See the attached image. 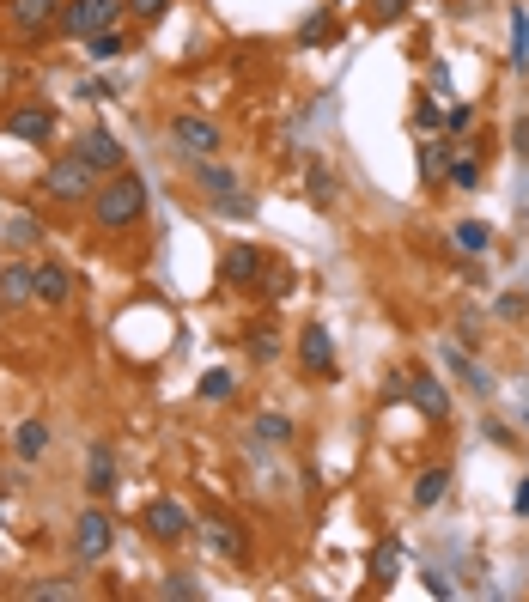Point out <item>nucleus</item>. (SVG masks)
Masks as SVG:
<instances>
[{
	"mask_svg": "<svg viewBox=\"0 0 529 602\" xmlns=\"http://www.w3.org/2000/svg\"><path fill=\"white\" fill-rule=\"evenodd\" d=\"M37 238H43V225H37L31 213H13V219H7V244H13V250H37Z\"/></svg>",
	"mask_w": 529,
	"mask_h": 602,
	"instance_id": "obj_23",
	"label": "nucleus"
},
{
	"mask_svg": "<svg viewBox=\"0 0 529 602\" xmlns=\"http://www.w3.org/2000/svg\"><path fill=\"white\" fill-rule=\"evenodd\" d=\"M414 402H420L432 420H444V414H450V396H444V384H438V378H414Z\"/></svg>",
	"mask_w": 529,
	"mask_h": 602,
	"instance_id": "obj_22",
	"label": "nucleus"
},
{
	"mask_svg": "<svg viewBox=\"0 0 529 602\" xmlns=\"http://www.w3.org/2000/svg\"><path fill=\"white\" fill-rule=\"evenodd\" d=\"M171 140H177V153H189V159H213L219 153V128L207 116H177L171 122Z\"/></svg>",
	"mask_w": 529,
	"mask_h": 602,
	"instance_id": "obj_5",
	"label": "nucleus"
},
{
	"mask_svg": "<svg viewBox=\"0 0 529 602\" xmlns=\"http://www.w3.org/2000/svg\"><path fill=\"white\" fill-rule=\"evenodd\" d=\"M511 505H517V511H529V481L517 487V499H511Z\"/></svg>",
	"mask_w": 529,
	"mask_h": 602,
	"instance_id": "obj_42",
	"label": "nucleus"
},
{
	"mask_svg": "<svg viewBox=\"0 0 529 602\" xmlns=\"http://www.w3.org/2000/svg\"><path fill=\"white\" fill-rule=\"evenodd\" d=\"M335 189H341V177H335L329 165H311V201H317V207H329V201H335Z\"/></svg>",
	"mask_w": 529,
	"mask_h": 602,
	"instance_id": "obj_25",
	"label": "nucleus"
},
{
	"mask_svg": "<svg viewBox=\"0 0 529 602\" xmlns=\"http://www.w3.org/2000/svg\"><path fill=\"white\" fill-rule=\"evenodd\" d=\"M371 572L390 584V578H396V548H384V554H377V560H371Z\"/></svg>",
	"mask_w": 529,
	"mask_h": 602,
	"instance_id": "obj_39",
	"label": "nucleus"
},
{
	"mask_svg": "<svg viewBox=\"0 0 529 602\" xmlns=\"http://www.w3.org/2000/svg\"><path fill=\"white\" fill-rule=\"evenodd\" d=\"M414 122H420V128H438V122H444V110H438L432 98H420V104H414Z\"/></svg>",
	"mask_w": 529,
	"mask_h": 602,
	"instance_id": "obj_37",
	"label": "nucleus"
},
{
	"mask_svg": "<svg viewBox=\"0 0 529 602\" xmlns=\"http://www.w3.org/2000/svg\"><path fill=\"white\" fill-rule=\"evenodd\" d=\"M298 365H305L311 378H335V335L323 323H311L305 335H298Z\"/></svg>",
	"mask_w": 529,
	"mask_h": 602,
	"instance_id": "obj_7",
	"label": "nucleus"
},
{
	"mask_svg": "<svg viewBox=\"0 0 529 602\" xmlns=\"http://www.w3.org/2000/svg\"><path fill=\"white\" fill-rule=\"evenodd\" d=\"M122 481H116V457H110V444H92L86 450V493L92 499H110Z\"/></svg>",
	"mask_w": 529,
	"mask_h": 602,
	"instance_id": "obj_12",
	"label": "nucleus"
},
{
	"mask_svg": "<svg viewBox=\"0 0 529 602\" xmlns=\"http://www.w3.org/2000/svg\"><path fill=\"white\" fill-rule=\"evenodd\" d=\"M0 311H7V305H0Z\"/></svg>",
	"mask_w": 529,
	"mask_h": 602,
	"instance_id": "obj_44",
	"label": "nucleus"
},
{
	"mask_svg": "<svg viewBox=\"0 0 529 602\" xmlns=\"http://www.w3.org/2000/svg\"><path fill=\"white\" fill-rule=\"evenodd\" d=\"M0 86H7V61H0Z\"/></svg>",
	"mask_w": 529,
	"mask_h": 602,
	"instance_id": "obj_43",
	"label": "nucleus"
},
{
	"mask_svg": "<svg viewBox=\"0 0 529 602\" xmlns=\"http://www.w3.org/2000/svg\"><path fill=\"white\" fill-rule=\"evenodd\" d=\"M511 146H517V153L529 159V116H517V122H511Z\"/></svg>",
	"mask_w": 529,
	"mask_h": 602,
	"instance_id": "obj_40",
	"label": "nucleus"
},
{
	"mask_svg": "<svg viewBox=\"0 0 529 602\" xmlns=\"http://www.w3.org/2000/svg\"><path fill=\"white\" fill-rule=\"evenodd\" d=\"M13 450H19L25 463H37L43 450H49V426H43V420H25V426L13 432Z\"/></svg>",
	"mask_w": 529,
	"mask_h": 602,
	"instance_id": "obj_19",
	"label": "nucleus"
},
{
	"mask_svg": "<svg viewBox=\"0 0 529 602\" xmlns=\"http://www.w3.org/2000/svg\"><path fill=\"white\" fill-rule=\"evenodd\" d=\"M201 536H207V548L225 554V560H238V554H244V530H232V523H207Z\"/></svg>",
	"mask_w": 529,
	"mask_h": 602,
	"instance_id": "obj_21",
	"label": "nucleus"
},
{
	"mask_svg": "<svg viewBox=\"0 0 529 602\" xmlns=\"http://www.w3.org/2000/svg\"><path fill=\"white\" fill-rule=\"evenodd\" d=\"M80 98H92V104H104V98H116V86H110V80H80Z\"/></svg>",
	"mask_w": 529,
	"mask_h": 602,
	"instance_id": "obj_36",
	"label": "nucleus"
},
{
	"mask_svg": "<svg viewBox=\"0 0 529 602\" xmlns=\"http://www.w3.org/2000/svg\"><path fill=\"white\" fill-rule=\"evenodd\" d=\"M201 396H207V402H225V396H232V371H207V378H201Z\"/></svg>",
	"mask_w": 529,
	"mask_h": 602,
	"instance_id": "obj_30",
	"label": "nucleus"
},
{
	"mask_svg": "<svg viewBox=\"0 0 529 602\" xmlns=\"http://www.w3.org/2000/svg\"><path fill=\"white\" fill-rule=\"evenodd\" d=\"M408 7H414V0H371L365 13H371V25H402V19H408Z\"/></svg>",
	"mask_w": 529,
	"mask_h": 602,
	"instance_id": "obj_26",
	"label": "nucleus"
},
{
	"mask_svg": "<svg viewBox=\"0 0 529 602\" xmlns=\"http://www.w3.org/2000/svg\"><path fill=\"white\" fill-rule=\"evenodd\" d=\"M86 49H92V61H116V55H122V31L110 25V31H98V37H86Z\"/></svg>",
	"mask_w": 529,
	"mask_h": 602,
	"instance_id": "obj_28",
	"label": "nucleus"
},
{
	"mask_svg": "<svg viewBox=\"0 0 529 602\" xmlns=\"http://www.w3.org/2000/svg\"><path fill=\"white\" fill-rule=\"evenodd\" d=\"M43 195H49V201H86V195H98V165H86L80 153L49 159V171H43Z\"/></svg>",
	"mask_w": 529,
	"mask_h": 602,
	"instance_id": "obj_2",
	"label": "nucleus"
},
{
	"mask_svg": "<svg viewBox=\"0 0 529 602\" xmlns=\"http://www.w3.org/2000/svg\"><path fill=\"white\" fill-rule=\"evenodd\" d=\"M86 165H98V177H116L122 171V140L110 134V128H92V134H80V146H73Z\"/></svg>",
	"mask_w": 529,
	"mask_h": 602,
	"instance_id": "obj_8",
	"label": "nucleus"
},
{
	"mask_svg": "<svg viewBox=\"0 0 529 602\" xmlns=\"http://www.w3.org/2000/svg\"><path fill=\"white\" fill-rule=\"evenodd\" d=\"M444 365L457 371V378H463V384H469L475 396H493V378H487V365H475V359H469L463 347H444Z\"/></svg>",
	"mask_w": 529,
	"mask_h": 602,
	"instance_id": "obj_16",
	"label": "nucleus"
},
{
	"mask_svg": "<svg viewBox=\"0 0 529 602\" xmlns=\"http://www.w3.org/2000/svg\"><path fill=\"white\" fill-rule=\"evenodd\" d=\"M250 353H256V359H274V329H256V335H250Z\"/></svg>",
	"mask_w": 529,
	"mask_h": 602,
	"instance_id": "obj_38",
	"label": "nucleus"
},
{
	"mask_svg": "<svg viewBox=\"0 0 529 602\" xmlns=\"http://www.w3.org/2000/svg\"><path fill=\"white\" fill-rule=\"evenodd\" d=\"M49 134H55V110H49V104H25V110H13V116H7V140L43 146Z\"/></svg>",
	"mask_w": 529,
	"mask_h": 602,
	"instance_id": "obj_9",
	"label": "nucleus"
},
{
	"mask_svg": "<svg viewBox=\"0 0 529 602\" xmlns=\"http://www.w3.org/2000/svg\"><path fill=\"white\" fill-rule=\"evenodd\" d=\"M128 13H134L140 25H153V19H165V13H171V0H128Z\"/></svg>",
	"mask_w": 529,
	"mask_h": 602,
	"instance_id": "obj_32",
	"label": "nucleus"
},
{
	"mask_svg": "<svg viewBox=\"0 0 529 602\" xmlns=\"http://www.w3.org/2000/svg\"><path fill=\"white\" fill-rule=\"evenodd\" d=\"M116 19H122V0H67V7H61V31H67L73 43L110 31Z\"/></svg>",
	"mask_w": 529,
	"mask_h": 602,
	"instance_id": "obj_3",
	"label": "nucleus"
},
{
	"mask_svg": "<svg viewBox=\"0 0 529 602\" xmlns=\"http://www.w3.org/2000/svg\"><path fill=\"white\" fill-rule=\"evenodd\" d=\"M159 590H165V596H201V584H195L189 572H171V578H165Z\"/></svg>",
	"mask_w": 529,
	"mask_h": 602,
	"instance_id": "obj_34",
	"label": "nucleus"
},
{
	"mask_svg": "<svg viewBox=\"0 0 529 602\" xmlns=\"http://www.w3.org/2000/svg\"><path fill=\"white\" fill-rule=\"evenodd\" d=\"M457 250H463V256H487V250H493V225L463 219V225H457Z\"/></svg>",
	"mask_w": 529,
	"mask_h": 602,
	"instance_id": "obj_20",
	"label": "nucleus"
},
{
	"mask_svg": "<svg viewBox=\"0 0 529 602\" xmlns=\"http://www.w3.org/2000/svg\"><path fill=\"white\" fill-rule=\"evenodd\" d=\"M219 274L232 280V286H256V280H262V250H256V244H238V250H225Z\"/></svg>",
	"mask_w": 529,
	"mask_h": 602,
	"instance_id": "obj_14",
	"label": "nucleus"
},
{
	"mask_svg": "<svg viewBox=\"0 0 529 602\" xmlns=\"http://www.w3.org/2000/svg\"><path fill=\"white\" fill-rule=\"evenodd\" d=\"M140 523H146V536H153V542H183L189 536V511L177 499H153L140 511Z\"/></svg>",
	"mask_w": 529,
	"mask_h": 602,
	"instance_id": "obj_6",
	"label": "nucleus"
},
{
	"mask_svg": "<svg viewBox=\"0 0 529 602\" xmlns=\"http://www.w3.org/2000/svg\"><path fill=\"white\" fill-rule=\"evenodd\" d=\"M262 292L268 298H286L292 292V268H262Z\"/></svg>",
	"mask_w": 529,
	"mask_h": 602,
	"instance_id": "obj_31",
	"label": "nucleus"
},
{
	"mask_svg": "<svg viewBox=\"0 0 529 602\" xmlns=\"http://www.w3.org/2000/svg\"><path fill=\"white\" fill-rule=\"evenodd\" d=\"M61 19V0H13V25L19 31H49Z\"/></svg>",
	"mask_w": 529,
	"mask_h": 602,
	"instance_id": "obj_15",
	"label": "nucleus"
},
{
	"mask_svg": "<svg viewBox=\"0 0 529 602\" xmlns=\"http://www.w3.org/2000/svg\"><path fill=\"white\" fill-rule=\"evenodd\" d=\"M189 183H195V189H201L207 201H225V195H232V189H238V177H232V171H225L219 159H189Z\"/></svg>",
	"mask_w": 529,
	"mask_h": 602,
	"instance_id": "obj_11",
	"label": "nucleus"
},
{
	"mask_svg": "<svg viewBox=\"0 0 529 602\" xmlns=\"http://www.w3.org/2000/svg\"><path fill=\"white\" fill-rule=\"evenodd\" d=\"M140 213H146V183L134 171H116L110 183H98L92 219L104 225V232H128V225H140Z\"/></svg>",
	"mask_w": 529,
	"mask_h": 602,
	"instance_id": "obj_1",
	"label": "nucleus"
},
{
	"mask_svg": "<svg viewBox=\"0 0 529 602\" xmlns=\"http://www.w3.org/2000/svg\"><path fill=\"white\" fill-rule=\"evenodd\" d=\"M444 493H450V469H426V475L414 481V505H420V511L444 505Z\"/></svg>",
	"mask_w": 529,
	"mask_h": 602,
	"instance_id": "obj_18",
	"label": "nucleus"
},
{
	"mask_svg": "<svg viewBox=\"0 0 529 602\" xmlns=\"http://www.w3.org/2000/svg\"><path fill=\"white\" fill-rule=\"evenodd\" d=\"M475 183H481V165H469V159L450 165V189H475Z\"/></svg>",
	"mask_w": 529,
	"mask_h": 602,
	"instance_id": "obj_33",
	"label": "nucleus"
},
{
	"mask_svg": "<svg viewBox=\"0 0 529 602\" xmlns=\"http://www.w3.org/2000/svg\"><path fill=\"white\" fill-rule=\"evenodd\" d=\"M444 122H450V128H457V134H463V128H469V122H475V110H469V104H457V110H450V116H444Z\"/></svg>",
	"mask_w": 529,
	"mask_h": 602,
	"instance_id": "obj_41",
	"label": "nucleus"
},
{
	"mask_svg": "<svg viewBox=\"0 0 529 602\" xmlns=\"http://www.w3.org/2000/svg\"><path fill=\"white\" fill-rule=\"evenodd\" d=\"M110 548H116V523H110L104 511H92V505H86V511H80V523H73V554H80L86 566H98Z\"/></svg>",
	"mask_w": 529,
	"mask_h": 602,
	"instance_id": "obj_4",
	"label": "nucleus"
},
{
	"mask_svg": "<svg viewBox=\"0 0 529 602\" xmlns=\"http://www.w3.org/2000/svg\"><path fill=\"white\" fill-rule=\"evenodd\" d=\"M0 305H37L31 262H7V268H0Z\"/></svg>",
	"mask_w": 529,
	"mask_h": 602,
	"instance_id": "obj_13",
	"label": "nucleus"
},
{
	"mask_svg": "<svg viewBox=\"0 0 529 602\" xmlns=\"http://www.w3.org/2000/svg\"><path fill=\"white\" fill-rule=\"evenodd\" d=\"M511 61L529 67V13L523 7H511Z\"/></svg>",
	"mask_w": 529,
	"mask_h": 602,
	"instance_id": "obj_24",
	"label": "nucleus"
},
{
	"mask_svg": "<svg viewBox=\"0 0 529 602\" xmlns=\"http://www.w3.org/2000/svg\"><path fill=\"white\" fill-rule=\"evenodd\" d=\"M420 171H426V177H444V171H450V146H444V140H426V146H420Z\"/></svg>",
	"mask_w": 529,
	"mask_h": 602,
	"instance_id": "obj_27",
	"label": "nucleus"
},
{
	"mask_svg": "<svg viewBox=\"0 0 529 602\" xmlns=\"http://www.w3.org/2000/svg\"><path fill=\"white\" fill-rule=\"evenodd\" d=\"M31 280H37V305H67L73 298V274L61 262H31Z\"/></svg>",
	"mask_w": 529,
	"mask_h": 602,
	"instance_id": "obj_10",
	"label": "nucleus"
},
{
	"mask_svg": "<svg viewBox=\"0 0 529 602\" xmlns=\"http://www.w3.org/2000/svg\"><path fill=\"white\" fill-rule=\"evenodd\" d=\"M329 37H341V25H335V7H317L305 25H298V49H323Z\"/></svg>",
	"mask_w": 529,
	"mask_h": 602,
	"instance_id": "obj_17",
	"label": "nucleus"
},
{
	"mask_svg": "<svg viewBox=\"0 0 529 602\" xmlns=\"http://www.w3.org/2000/svg\"><path fill=\"white\" fill-rule=\"evenodd\" d=\"M213 207H219V213H232V219H250V213H256L250 195H225V201H213Z\"/></svg>",
	"mask_w": 529,
	"mask_h": 602,
	"instance_id": "obj_35",
	"label": "nucleus"
},
{
	"mask_svg": "<svg viewBox=\"0 0 529 602\" xmlns=\"http://www.w3.org/2000/svg\"><path fill=\"white\" fill-rule=\"evenodd\" d=\"M286 438H292V420H280V414L256 420V444H286Z\"/></svg>",
	"mask_w": 529,
	"mask_h": 602,
	"instance_id": "obj_29",
	"label": "nucleus"
}]
</instances>
